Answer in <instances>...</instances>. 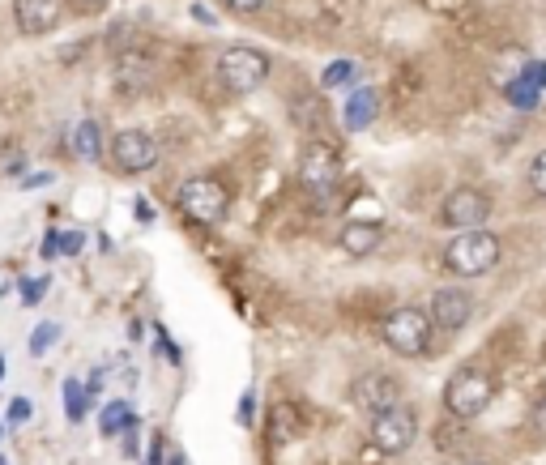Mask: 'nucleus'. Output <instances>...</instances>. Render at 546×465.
<instances>
[{"mask_svg":"<svg viewBox=\"0 0 546 465\" xmlns=\"http://www.w3.org/2000/svg\"><path fill=\"white\" fill-rule=\"evenodd\" d=\"M500 235L487 231V227H474V231H461L444 244V269L457 278H483L500 265Z\"/></svg>","mask_w":546,"mask_h":465,"instance_id":"f257e3e1","label":"nucleus"},{"mask_svg":"<svg viewBox=\"0 0 546 465\" xmlns=\"http://www.w3.org/2000/svg\"><path fill=\"white\" fill-rule=\"evenodd\" d=\"M491 397H495V376L487 367H461L444 384V410L448 419H461V423H474L491 406Z\"/></svg>","mask_w":546,"mask_h":465,"instance_id":"f03ea898","label":"nucleus"},{"mask_svg":"<svg viewBox=\"0 0 546 465\" xmlns=\"http://www.w3.org/2000/svg\"><path fill=\"white\" fill-rule=\"evenodd\" d=\"M175 201H180V214L197 222V227H218L231 210V192L218 175H188L180 192H175Z\"/></svg>","mask_w":546,"mask_h":465,"instance_id":"7ed1b4c3","label":"nucleus"},{"mask_svg":"<svg viewBox=\"0 0 546 465\" xmlns=\"http://www.w3.org/2000/svg\"><path fill=\"white\" fill-rule=\"evenodd\" d=\"M299 184L316 205H333V192L342 184V154L329 141H308L299 154Z\"/></svg>","mask_w":546,"mask_h":465,"instance_id":"20e7f679","label":"nucleus"},{"mask_svg":"<svg viewBox=\"0 0 546 465\" xmlns=\"http://www.w3.org/2000/svg\"><path fill=\"white\" fill-rule=\"evenodd\" d=\"M269 69H273L269 56L256 52V47H244V43L222 47V56H218V82L227 94H235V99H244L256 86H265Z\"/></svg>","mask_w":546,"mask_h":465,"instance_id":"39448f33","label":"nucleus"},{"mask_svg":"<svg viewBox=\"0 0 546 465\" xmlns=\"http://www.w3.org/2000/svg\"><path fill=\"white\" fill-rule=\"evenodd\" d=\"M431 333H436V325H431V312L423 308H397L384 320V346L401 359H423L431 350Z\"/></svg>","mask_w":546,"mask_h":465,"instance_id":"423d86ee","label":"nucleus"},{"mask_svg":"<svg viewBox=\"0 0 546 465\" xmlns=\"http://www.w3.org/2000/svg\"><path fill=\"white\" fill-rule=\"evenodd\" d=\"M414 440H419V414H414V406L397 402V406H389L384 414L372 419V444L380 448V453L401 457V453H410Z\"/></svg>","mask_w":546,"mask_h":465,"instance_id":"0eeeda50","label":"nucleus"},{"mask_svg":"<svg viewBox=\"0 0 546 465\" xmlns=\"http://www.w3.org/2000/svg\"><path fill=\"white\" fill-rule=\"evenodd\" d=\"M158 154H163V150H158V141L146 133V128H124V133L111 137V150H107L111 167L124 171V175L154 171L158 167Z\"/></svg>","mask_w":546,"mask_h":465,"instance_id":"6e6552de","label":"nucleus"},{"mask_svg":"<svg viewBox=\"0 0 546 465\" xmlns=\"http://www.w3.org/2000/svg\"><path fill=\"white\" fill-rule=\"evenodd\" d=\"M491 218V201L483 188H453L440 205V222L453 231H474Z\"/></svg>","mask_w":546,"mask_h":465,"instance_id":"1a4fd4ad","label":"nucleus"},{"mask_svg":"<svg viewBox=\"0 0 546 465\" xmlns=\"http://www.w3.org/2000/svg\"><path fill=\"white\" fill-rule=\"evenodd\" d=\"M427 312L440 333H461L474 320V295L465 291V286H440V291L431 295Z\"/></svg>","mask_w":546,"mask_h":465,"instance_id":"9d476101","label":"nucleus"},{"mask_svg":"<svg viewBox=\"0 0 546 465\" xmlns=\"http://www.w3.org/2000/svg\"><path fill=\"white\" fill-rule=\"evenodd\" d=\"M401 402V384L389 376V372H367V376H359V384H355V406L363 410V414H384L389 406H397Z\"/></svg>","mask_w":546,"mask_h":465,"instance_id":"9b49d317","label":"nucleus"},{"mask_svg":"<svg viewBox=\"0 0 546 465\" xmlns=\"http://www.w3.org/2000/svg\"><path fill=\"white\" fill-rule=\"evenodd\" d=\"M64 18V0H13V22L22 35H47Z\"/></svg>","mask_w":546,"mask_h":465,"instance_id":"f8f14e48","label":"nucleus"},{"mask_svg":"<svg viewBox=\"0 0 546 465\" xmlns=\"http://www.w3.org/2000/svg\"><path fill=\"white\" fill-rule=\"evenodd\" d=\"M376 116H380V90H376V86H359V90L346 99V107H342L346 133H363V128L372 124Z\"/></svg>","mask_w":546,"mask_h":465,"instance_id":"ddd939ff","label":"nucleus"},{"mask_svg":"<svg viewBox=\"0 0 546 465\" xmlns=\"http://www.w3.org/2000/svg\"><path fill=\"white\" fill-rule=\"evenodd\" d=\"M380 239H384L380 222H346L342 235H337V244H342V252H350V256H372L380 248Z\"/></svg>","mask_w":546,"mask_h":465,"instance_id":"4468645a","label":"nucleus"},{"mask_svg":"<svg viewBox=\"0 0 546 465\" xmlns=\"http://www.w3.org/2000/svg\"><path fill=\"white\" fill-rule=\"evenodd\" d=\"M69 146L77 158H86V163H103V128L99 120H82L69 133Z\"/></svg>","mask_w":546,"mask_h":465,"instance_id":"2eb2a0df","label":"nucleus"},{"mask_svg":"<svg viewBox=\"0 0 546 465\" xmlns=\"http://www.w3.org/2000/svg\"><path fill=\"white\" fill-rule=\"evenodd\" d=\"M86 410H94V397L82 380H64V414H69V423H82L86 419Z\"/></svg>","mask_w":546,"mask_h":465,"instance_id":"dca6fc26","label":"nucleus"},{"mask_svg":"<svg viewBox=\"0 0 546 465\" xmlns=\"http://www.w3.org/2000/svg\"><path fill=\"white\" fill-rule=\"evenodd\" d=\"M504 99H508L512 107H517V111H538V107H542V90H538V86H529L525 77H517V82H508Z\"/></svg>","mask_w":546,"mask_h":465,"instance_id":"f3484780","label":"nucleus"},{"mask_svg":"<svg viewBox=\"0 0 546 465\" xmlns=\"http://www.w3.org/2000/svg\"><path fill=\"white\" fill-rule=\"evenodd\" d=\"M128 419H133V410H128V402H107L103 414H99V431H103V436H120Z\"/></svg>","mask_w":546,"mask_h":465,"instance_id":"a211bd4d","label":"nucleus"},{"mask_svg":"<svg viewBox=\"0 0 546 465\" xmlns=\"http://www.w3.org/2000/svg\"><path fill=\"white\" fill-rule=\"evenodd\" d=\"M355 73H359V64L355 60H333L325 73H320V86L333 90V86H346V82H355Z\"/></svg>","mask_w":546,"mask_h":465,"instance_id":"6ab92c4d","label":"nucleus"},{"mask_svg":"<svg viewBox=\"0 0 546 465\" xmlns=\"http://www.w3.org/2000/svg\"><path fill=\"white\" fill-rule=\"evenodd\" d=\"M286 427L295 431V410H291V402H282V406H273V423H269V440L273 444H286L291 436H286Z\"/></svg>","mask_w":546,"mask_h":465,"instance_id":"aec40b11","label":"nucleus"},{"mask_svg":"<svg viewBox=\"0 0 546 465\" xmlns=\"http://www.w3.org/2000/svg\"><path fill=\"white\" fill-rule=\"evenodd\" d=\"M60 338V325L56 320H43V325H35V333H30V355H47V346H52Z\"/></svg>","mask_w":546,"mask_h":465,"instance_id":"412c9836","label":"nucleus"},{"mask_svg":"<svg viewBox=\"0 0 546 465\" xmlns=\"http://www.w3.org/2000/svg\"><path fill=\"white\" fill-rule=\"evenodd\" d=\"M529 192L546 201V150L534 154V163H529Z\"/></svg>","mask_w":546,"mask_h":465,"instance_id":"4be33fe9","label":"nucleus"},{"mask_svg":"<svg viewBox=\"0 0 546 465\" xmlns=\"http://www.w3.org/2000/svg\"><path fill=\"white\" fill-rule=\"evenodd\" d=\"M30 414H35V402H30V397H13L9 410H5V419L13 427H22V423H30Z\"/></svg>","mask_w":546,"mask_h":465,"instance_id":"5701e85b","label":"nucleus"},{"mask_svg":"<svg viewBox=\"0 0 546 465\" xmlns=\"http://www.w3.org/2000/svg\"><path fill=\"white\" fill-rule=\"evenodd\" d=\"M43 295H47V278H26L22 282V303H26V308H35Z\"/></svg>","mask_w":546,"mask_h":465,"instance_id":"b1692460","label":"nucleus"},{"mask_svg":"<svg viewBox=\"0 0 546 465\" xmlns=\"http://www.w3.org/2000/svg\"><path fill=\"white\" fill-rule=\"evenodd\" d=\"M86 244V231H60V256H77Z\"/></svg>","mask_w":546,"mask_h":465,"instance_id":"393cba45","label":"nucleus"},{"mask_svg":"<svg viewBox=\"0 0 546 465\" xmlns=\"http://www.w3.org/2000/svg\"><path fill=\"white\" fill-rule=\"evenodd\" d=\"M231 13H239V18H252V13H261L265 9V0H222Z\"/></svg>","mask_w":546,"mask_h":465,"instance_id":"a878e982","label":"nucleus"},{"mask_svg":"<svg viewBox=\"0 0 546 465\" xmlns=\"http://www.w3.org/2000/svg\"><path fill=\"white\" fill-rule=\"evenodd\" d=\"M39 256H43V261H56V256H60V231H47V235H43Z\"/></svg>","mask_w":546,"mask_h":465,"instance_id":"bb28decb","label":"nucleus"},{"mask_svg":"<svg viewBox=\"0 0 546 465\" xmlns=\"http://www.w3.org/2000/svg\"><path fill=\"white\" fill-rule=\"evenodd\" d=\"M521 77H525V82H529V86H538V90H546V60H534V64H529V69H525Z\"/></svg>","mask_w":546,"mask_h":465,"instance_id":"cd10ccee","label":"nucleus"},{"mask_svg":"<svg viewBox=\"0 0 546 465\" xmlns=\"http://www.w3.org/2000/svg\"><path fill=\"white\" fill-rule=\"evenodd\" d=\"M252 406H256V393L248 389L244 397H239V414H235V419H239V427H252Z\"/></svg>","mask_w":546,"mask_h":465,"instance_id":"c85d7f7f","label":"nucleus"},{"mask_svg":"<svg viewBox=\"0 0 546 465\" xmlns=\"http://www.w3.org/2000/svg\"><path fill=\"white\" fill-rule=\"evenodd\" d=\"M73 5L82 9V13H103V9L111 5V0H73Z\"/></svg>","mask_w":546,"mask_h":465,"instance_id":"c756f323","label":"nucleus"},{"mask_svg":"<svg viewBox=\"0 0 546 465\" xmlns=\"http://www.w3.org/2000/svg\"><path fill=\"white\" fill-rule=\"evenodd\" d=\"M158 461H163V440H158V436H154V448H150V457H146V465H158Z\"/></svg>","mask_w":546,"mask_h":465,"instance_id":"7c9ffc66","label":"nucleus"},{"mask_svg":"<svg viewBox=\"0 0 546 465\" xmlns=\"http://www.w3.org/2000/svg\"><path fill=\"white\" fill-rule=\"evenodd\" d=\"M0 380H5V359H0Z\"/></svg>","mask_w":546,"mask_h":465,"instance_id":"2f4dec72","label":"nucleus"},{"mask_svg":"<svg viewBox=\"0 0 546 465\" xmlns=\"http://www.w3.org/2000/svg\"><path fill=\"white\" fill-rule=\"evenodd\" d=\"M171 465H184V457H171Z\"/></svg>","mask_w":546,"mask_h":465,"instance_id":"473e14b6","label":"nucleus"},{"mask_svg":"<svg viewBox=\"0 0 546 465\" xmlns=\"http://www.w3.org/2000/svg\"><path fill=\"white\" fill-rule=\"evenodd\" d=\"M0 465H9V461H5V457H0Z\"/></svg>","mask_w":546,"mask_h":465,"instance_id":"72a5a7b5","label":"nucleus"}]
</instances>
